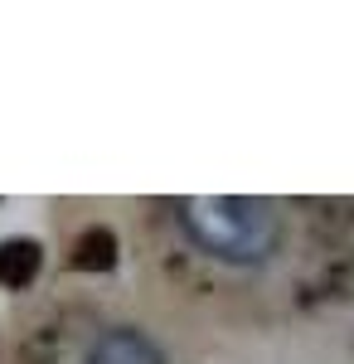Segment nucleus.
<instances>
[{
    "instance_id": "nucleus-3",
    "label": "nucleus",
    "mask_w": 354,
    "mask_h": 364,
    "mask_svg": "<svg viewBox=\"0 0 354 364\" xmlns=\"http://www.w3.org/2000/svg\"><path fill=\"white\" fill-rule=\"evenodd\" d=\"M39 267H44V248L34 238H5L0 243V287L25 291L29 282L39 277Z\"/></svg>"
},
{
    "instance_id": "nucleus-2",
    "label": "nucleus",
    "mask_w": 354,
    "mask_h": 364,
    "mask_svg": "<svg viewBox=\"0 0 354 364\" xmlns=\"http://www.w3.org/2000/svg\"><path fill=\"white\" fill-rule=\"evenodd\" d=\"M82 364H165V355L141 331L117 326V331H102V336L92 340V350H87Z\"/></svg>"
},
{
    "instance_id": "nucleus-4",
    "label": "nucleus",
    "mask_w": 354,
    "mask_h": 364,
    "mask_svg": "<svg viewBox=\"0 0 354 364\" xmlns=\"http://www.w3.org/2000/svg\"><path fill=\"white\" fill-rule=\"evenodd\" d=\"M73 267L78 272H107L117 267V233L112 228H82L73 243Z\"/></svg>"
},
{
    "instance_id": "nucleus-1",
    "label": "nucleus",
    "mask_w": 354,
    "mask_h": 364,
    "mask_svg": "<svg viewBox=\"0 0 354 364\" xmlns=\"http://www.w3.org/2000/svg\"><path fill=\"white\" fill-rule=\"evenodd\" d=\"M180 224L209 257H223V262H262L277 248V238H281L272 204L233 199V195L180 204Z\"/></svg>"
}]
</instances>
